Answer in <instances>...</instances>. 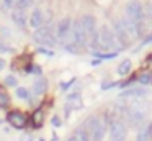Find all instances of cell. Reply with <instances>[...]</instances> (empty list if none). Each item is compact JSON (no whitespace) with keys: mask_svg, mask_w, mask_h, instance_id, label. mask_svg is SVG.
I'll return each mask as SVG.
<instances>
[{"mask_svg":"<svg viewBox=\"0 0 152 141\" xmlns=\"http://www.w3.org/2000/svg\"><path fill=\"white\" fill-rule=\"evenodd\" d=\"M149 59H151V62H152V56H151V58H149Z\"/></svg>","mask_w":152,"mask_h":141,"instance_id":"e575fe53","label":"cell"},{"mask_svg":"<svg viewBox=\"0 0 152 141\" xmlns=\"http://www.w3.org/2000/svg\"><path fill=\"white\" fill-rule=\"evenodd\" d=\"M151 140H152V121H147L137 130L136 141H151Z\"/></svg>","mask_w":152,"mask_h":141,"instance_id":"5bb4252c","label":"cell"},{"mask_svg":"<svg viewBox=\"0 0 152 141\" xmlns=\"http://www.w3.org/2000/svg\"><path fill=\"white\" fill-rule=\"evenodd\" d=\"M131 66H132L131 61H129V59H124V61L118 66V74L119 75H128L129 71H131Z\"/></svg>","mask_w":152,"mask_h":141,"instance_id":"d6986e66","label":"cell"},{"mask_svg":"<svg viewBox=\"0 0 152 141\" xmlns=\"http://www.w3.org/2000/svg\"><path fill=\"white\" fill-rule=\"evenodd\" d=\"M4 82H5V85H8V87H13V85H17V77H13V75H7Z\"/></svg>","mask_w":152,"mask_h":141,"instance_id":"4316f807","label":"cell"},{"mask_svg":"<svg viewBox=\"0 0 152 141\" xmlns=\"http://www.w3.org/2000/svg\"><path fill=\"white\" fill-rule=\"evenodd\" d=\"M149 110H151V105L144 98L128 100L124 105H121L119 115L124 125H129L131 128H141L144 123H147Z\"/></svg>","mask_w":152,"mask_h":141,"instance_id":"6da1fadb","label":"cell"},{"mask_svg":"<svg viewBox=\"0 0 152 141\" xmlns=\"http://www.w3.org/2000/svg\"><path fill=\"white\" fill-rule=\"evenodd\" d=\"M15 3H17V0H2V7H4L5 10H10L15 7Z\"/></svg>","mask_w":152,"mask_h":141,"instance_id":"d4e9b609","label":"cell"},{"mask_svg":"<svg viewBox=\"0 0 152 141\" xmlns=\"http://www.w3.org/2000/svg\"><path fill=\"white\" fill-rule=\"evenodd\" d=\"M147 95H149V89L139 85V87L126 89V90L119 95V98H124V100H139V98H144V97H147Z\"/></svg>","mask_w":152,"mask_h":141,"instance_id":"30bf717a","label":"cell"},{"mask_svg":"<svg viewBox=\"0 0 152 141\" xmlns=\"http://www.w3.org/2000/svg\"><path fill=\"white\" fill-rule=\"evenodd\" d=\"M8 102H10V98H8V95L5 94L4 90H0V107H4V105H7Z\"/></svg>","mask_w":152,"mask_h":141,"instance_id":"484cf974","label":"cell"},{"mask_svg":"<svg viewBox=\"0 0 152 141\" xmlns=\"http://www.w3.org/2000/svg\"><path fill=\"white\" fill-rule=\"evenodd\" d=\"M70 43H74L75 46H87L88 44V38H87L85 31H83L80 21H72V36H70Z\"/></svg>","mask_w":152,"mask_h":141,"instance_id":"9c48e42d","label":"cell"},{"mask_svg":"<svg viewBox=\"0 0 152 141\" xmlns=\"http://www.w3.org/2000/svg\"><path fill=\"white\" fill-rule=\"evenodd\" d=\"M28 23H30V26L34 30L41 28V26L44 25V12L41 8H34L33 13H31V16H30V20H28Z\"/></svg>","mask_w":152,"mask_h":141,"instance_id":"4fadbf2b","label":"cell"},{"mask_svg":"<svg viewBox=\"0 0 152 141\" xmlns=\"http://www.w3.org/2000/svg\"><path fill=\"white\" fill-rule=\"evenodd\" d=\"M75 136H77V140H79V141H90V136H88V133H87L85 128H79Z\"/></svg>","mask_w":152,"mask_h":141,"instance_id":"44dd1931","label":"cell"},{"mask_svg":"<svg viewBox=\"0 0 152 141\" xmlns=\"http://www.w3.org/2000/svg\"><path fill=\"white\" fill-rule=\"evenodd\" d=\"M7 121H8V123H10L13 128H23V126H26L28 118L25 117L21 111L13 110V111H10V113L7 115Z\"/></svg>","mask_w":152,"mask_h":141,"instance_id":"7c38bea8","label":"cell"},{"mask_svg":"<svg viewBox=\"0 0 152 141\" xmlns=\"http://www.w3.org/2000/svg\"><path fill=\"white\" fill-rule=\"evenodd\" d=\"M128 131H126V125L123 123V120L115 118L110 121V140L111 141H126Z\"/></svg>","mask_w":152,"mask_h":141,"instance_id":"52a82bcc","label":"cell"},{"mask_svg":"<svg viewBox=\"0 0 152 141\" xmlns=\"http://www.w3.org/2000/svg\"><path fill=\"white\" fill-rule=\"evenodd\" d=\"M43 110H34L33 115H31V123H33L34 128H39L43 125Z\"/></svg>","mask_w":152,"mask_h":141,"instance_id":"ac0fdd59","label":"cell"},{"mask_svg":"<svg viewBox=\"0 0 152 141\" xmlns=\"http://www.w3.org/2000/svg\"><path fill=\"white\" fill-rule=\"evenodd\" d=\"M82 105V100H80V95L79 94H72L67 97V107H66V111L67 115L70 113V108H79Z\"/></svg>","mask_w":152,"mask_h":141,"instance_id":"e0dca14e","label":"cell"},{"mask_svg":"<svg viewBox=\"0 0 152 141\" xmlns=\"http://www.w3.org/2000/svg\"><path fill=\"white\" fill-rule=\"evenodd\" d=\"M85 130L90 136V141H103L106 133V123L100 117H90L85 121Z\"/></svg>","mask_w":152,"mask_h":141,"instance_id":"3957f363","label":"cell"},{"mask_svg":"<svg viewBox=\"0 0 152 141\" xmlns=\"http://www.w3.org/2000/svg\"><path fill=\"white\" fill-rule=\"evenodd\" d=\"M136 80H137L141 85H147L149 82H152V75L149 74V72H144V74H141L137 79H136Z\"/></svg>","mask_w":152,"mask_h":141,"instance_id":"ffe728a7","label":"cell"},{"mask_svg":"<svg viewBox=\"0 0 152 141\" xmlns=\"http://www.w3.org/2000/svg\"><path fill=\"white\" fill-rule=\"evenodd\" d=\"M147 43H152V35H149L147 38L144 39V44H147Z\"/></svg>","mask_w":152,"mask_h":141,"instance_id":"d6a6232c","label":"cell"},{"mask_svg":"<svg viewBox=\"0 0 152 141\" xmlns=\"http://www.w3.org/2000/svg\"><path fill=\"white\" fill-rule=\"evenodd\" d=\"M31 5H33V0H17V3H15V7L18 10H25Z\"/></svg>","mask_w":152,"mask_h":141,"instance_id":"7402d4cb","label":"cell"},{"mask_svg":"<svg viewBox=\"0 0 152 141\" xmlns=\"http://www.w3.org/2000/svg\"><path fill=\"white\" fill-rule=\"evenodd\" d=\"M51 123H53V126H61V118L59 117H53V120H51Z\"/></svg>","mask_w":152,"mask_h":141,"instance_id":"f1b7e54d","label":"cell"},{"mask_svg":"<svg viewBox=\"0 0 152 141\" xmlns=\"http://www.w3.org/2000/svg\"><path fill=\"white\" fill-rule=\"evenodd\" d=\"M126 18L137 26L141 36L144 35V7L137 0H129L126 5Z\"/></svg>","mask_w":152,"mask_h":141,"instance_id":"7a4b0ae2","label":"cell"},{"mask_svg":"<svg viewBox=\"0 0 152 141\" xmlns=\"http://www.w3.org/2000/svg\"><path fill=\"white\" fill-rule=\"evenodd\" d=\"M46 89H48V80L44 77H41V79H38V80L33 84L31 92H33L34 95H43L44 92H46Z\"/></svg>","mask_w":152,"mask_h":141,"instance_id":"2e32d148","label":"cell"},{"mask_svg":"<svg viewBox=\"0 0 152 141\" xmlns=\"http://www.w3.org/2000/svg\"><path fill=\"white\" fill-rule=\"evenodd\" d=\"M144 18H147L152 21V3H149V5L144 7Z\"/></svg>","mask_w":152,"mask_h":141,"instance_id":"cb8c5ba5","label":"cell"},{"mask_svg":"<svg viewBox=\"0 0 152 141\" xmlns=\"http://www.w3.org/2000/svg\"><path fill=\"white\" fill-rule=\"evenodd\" d=\"M79 21H80V25H82V28H83V31H85L88 41H90V38H93V36L96 35V21H95V16H92V15H83L82 18L79 20Z\"/></svg>","mask_w":152,"mask_h":141,"instance_id":"8fae6325","label":"cell"},{"mask_svg":"<svg viewBox=\"0 0 152 141\" xmlns=\"http://www.w3.org/2000/svg\"><path fill=\"white\" fill-rule=\"evenodd\" d=\"M5 67V61H4V59H2V58H0V71H2V69H4Z\"/></svg>","mask_w":152,"mask_h":141,"instance_id":"836d02e7","label":"cell"},{"mask_svg":"<svg viewBox=\"0 0 152 141\" xmlns=\"http://www.w3.org/2000/svg\"><path fill=\"white\" fill-rule=\"evenodd\" d=\"M33 39L38 43V44H41V46H51V48H53V46L56 44V41H57L56 35L53 33V28H51L49 25H43L41 28L34 30Z\"/></svg>","mask_w":152,"mask_h":141,"instance_id":"5b68a950","label":"cell"},{"mask_svg":"<svg viewBox=\"0 0 152 141\" xmlns=\"http://www.w3.org/2000/svg\"><path fill=\"white\" fill-rule=\"evenodd\" d=\"M113 33H115V36L118 38L119 44H121L123 48H126L128 44H131V43L134 41V39L131 38V35H129V31H128V28H126L123 18L113 21Z\"/></svg>","mask_w":152,"mask_h":141,"instance_id":"8992f818","label":"cell"},{"mask_svg":"<svg viewBox=\"0 0 152 141\" xmlns=\"http://www.w3.org/2000/svg\"><path fill=\"white\" fill-rule=\"evenodd\" d=\"M12 20H13L20 28H25L26 23H28V16H26V13H25V10H18V8L12 12Z\"/></svg>","mask_w":152,"mask_h":141,"instance_id":"9a60e30c","label":"cell"},{"mask_svg":"<svg viewBox=\"0 0 152 141\" xmlns=\"http://www.w3.org/2000/svg\"><path fill=\"white\" fill-rule=\"evenodd\" d=\"M17 97H18V98H23V100H26V98L30 97V92H28L26 89H23V87H18V89H17Z\"/></svg>","mask_w":152,"mask_h":141,"instance_id":"603a6c76","label":"cell"},{"mask_svg":"<svg viewBox=\"0 0 152 141\" xmlns=\"http://www.w3.org/2000/svg\"><path fill=\"white\" fill-rule=\"evenodd\" d=\"M70 36H72V20H61L56 26V38L59 41H64V44H66V43H70Z\"/></svg>","mask_w":152,"mask_h":141,"instance_id":"ba28073f","label":"cell"},{"mask_svg":"<svg viewBox=\"0 0 152 141\" xmlns=\"http://www.w3.org/2000/svg\"><path fill=\"white\" fill-rule=\"evenodd\" d=\"M39 52H43V54H53L51 51H48V49H44V48H39Z\"/></svg>","mask_w":152,"mask_h":141,"instance_id":"1f68e13d","label":"cell"},{"mask_svg":"<svg viewBox=\"0 0 152 141\" xmlns=\"http://www.w3.org/2000/svg\"><path fill=\"white\" fill-rule=\"evenodd\" d=\"M21 141H33V138L28 136V134H23V136H21Z\"/></svg>","mask_w":152,"mask_h":141,"instance_id":"4dcf8cb0","label":"cell"},{"mask_svg":"<svg viewBox=\"0 0 152 141\" xmlns=\"http://www.w3.org/2000/svg\"><path fill=\"white\" fill-rule=\"evenodd\" d=\"M98 38H100V46L102 49H111V52H118L123 49V46L119 44L118 38L115 36L113 30L110 26L103 25L98 31Z\"/></svg>","mask_w":152,"mask_h":141,"instance_id":"277c9868","label":"cell"},{"mask_svg":"<svg viewBox=\"0 0 152 141\" xmlns=\"http://www.w3.org/2000/svg\"><path fill=\"white\" fill-rule=\"evenodd\" d=\"M10 30H8V28H2V35H4V36H7V38H8V36H10Z\"/></svg>","mask_w":152,"mask_h":141,"instance_id":"f546056e","label":"cell"},{"mask_svg":"<svg viewBox=\"0 0 152 141\" xmlns=\"http://www.w3.org/2000/svg\"><path fill=\"white\" fill-rule=\"evenodd\" d=\"M74 82H75V79H72V80H69V82H62V84H61V89H62V90H67V89L70 87V84H74Z\"/></svg>","mask_w":152,"mask_h":141,"instance_id":"83f0119b","label":"cell"}]
</instances>
